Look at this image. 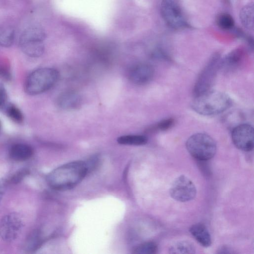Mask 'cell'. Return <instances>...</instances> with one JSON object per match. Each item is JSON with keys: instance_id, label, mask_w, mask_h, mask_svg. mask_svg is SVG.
Segmentation results:
<instances>
[{"instance_id": "cell-1", "label": "cell", "mask_w": 254, "mask_h": 254, "mask_svg": "<svg viewBox=\"0 0 254 254\" xmlns=\"http://www.w3.org/2000/svg\"><path fill=\"white\" fill-rule=\"evenodd\" d=\"M88 172L86 162L72 161L62 165L51 171L47 177V181L49 186L54 190H70L81 182Z\"/></svg>"}, {"instance_id": "cell-2", "label": "cell", "mask_w": 254, "mask_h": 254, "mask_svg": "<svg viewBox=\"0 0 254 254\" xmlns=\"http://www.w3.org/2000/svg\"><path fill=\"white\" fill-rule=\"evenodd\" d=\"M232 104L231 99L226 93L210 90L195 96L191 106L197 114L213 116L224 112L231 107Z\"/></svg>"}, {"instance_id": "cell-3", "label": "cell", "mask_w": 254, "mask_h": 254, "mask_svg": "<svg viewBox=\"0 0 254 254\" xmlns=\"http://www.w3.org/2000/svg\"><path fill=\"white\" fill-rule=\"evenodd\" d=\"M59 78V71L55 68L42 67L36 69L27 76L25 90L30 95L41 94L53 87Z\"/></svg>"}, {"instance_id": "cell-4", "label": "cell", "mask_w": 254, "mask_h": 254, "mask_svg": "<svg viewBox=\"0 0 254 254\" xmlns=\"http://www.w3.org/2000/svg\"><path fill=\"white\" fill-rule=\"evenodd\" d=\"M46 37V32L42 27L37 25L28 27L19 38L20 48L28 57H40L45 51L44 41Z\"/></svg>"}, {"instance_id": "cell-5", "label": "cell", "mask_w": 254, "mask_h": 254, "mask_svg": "<svg viewBox=\"0 0 254 254\" xmlns=\"http://www.w3.org/2000/svg\"><path fill=\"white\" fill-rule=\"evenodd\" d=\"M189 153L195 159L205 161L211 159L217 150L216 143L209 135L197 132L189 137L186 143Z\"/></svg>"}, {"instance_id": "cell-6", "label": "cell", "mask_w": 254, "mask_h": 254, "mask_svg": "<svg viewBox=\"0 0 254 254\" xmlns=\"http://www.w3.org/2000/svg\"><path fill=\"white\" fill-rule=\"evenodd\" d=\"M221 59L219 53H215L210 58L194 85L193 94L194 97L211 90L218 69L220 68Z\"/></svg>"}, {"instance_id": "cell-7", "label": "cell", "mask_w": 254, "mask_h": 254, "mask_svg": "<svg viewBox=\"0 0 254 254\" xmlns=\"http://www.w3.org/2000/svg\"><path fill=\"white\" fill-rule=\"evenodd\" d=\"M160 11L164 21L169 27L179 29L187 26L184 12L177 0H162Z\"/></svg>"}, {"instance_id": "cell-8", "label": "cell", "mask_w": 254, "mask_h": 254, "mask_svg": "<svg viewBox=\"0 0 254 254\" xmlns=\"http://www.w3.org/2000/svg\"><path fill=\"white\" fill-rule=\"evenodd\" d=\"M170 194L177 201L187 202L195 198L196 189L189 178L182 175L173 181L170 189Z\"/></svg>"}, {"instance_id": "cell-9", "label": "cell", "mask_w": 254, "mask_h": 254, "mask_svg": "<svg viewBox=\"0 0 254 254\" xmlns=\"http://www.w3.org/2000/svg\"><path fill=\"white\" fill-rule=\"evenodd\" d=\"M234 144L240 150L250 151L254 144V128L250 124H241L234 127L231 132Z\"/></svg>"}, {"instance_id": "cell-10", "label": "cell", "mask_w": 254, "mask_h": 254, "mask_svg": "<svg viewBox=\"0 0 254 254\" xmlns=\"http://www.w3.org/2000/svg\"><path fill=\"white\" fill-rule=\"evenodd\" d=\"M23 223L19 215L11 213L3 216L0 222V236L6 242H12L20 233Z\"/></svg>"}, {"instance_id": "cell-11", "label": "cell", "mask_w": 254, "mask_h": 254, "mask_svg": "<svg viewBox=\"0 0 254 254\" xmlns=\"http://www.w3.org/2000/svg\"><path fill=\"white\" fill-rule=\"evenodd\" d=\"M154 75V69L150 64L139 63L132 66L128 70L129 80L137 85H144L152 80Z\"/></svg>"}, {"instance_id": "cell-12", "label": "cell", "mask_w": 254, "mask_h": 254, "mask_svg": "<svg viewBox=\"0 0 254 254\" xmlns=\"http://www.w3.org/2000/svg\"><path fill=\"white\" fill-rule=\"evenodd\" d=\"M80 95L74 91H67L61 93L57 98V106L64 110H74L80 108L82 104Z\"/></svg>"}, {"instance_id": "cell-13", "label": "cell", "mask_w": 254, "mask_h": 254, "mask_svg": "<svg viewBox=\"0 0 254 254\" xmlns=\"http://www.w3.org/2000/svg\"><path fill=\"white\" fill-rule=\"evenodd\" d=\"M244 57L243 49L237 48L233 50L221 59L220 68L226 71L235 70L241 65Z\"/></svg>"}, {"instance_id": "cell-14", "label": "cell", "mask_w": 254, "mask_h": 254, "mask_svg": "<svg viewBox=\"0 0 254 254\" xmlns=\"http://www.w3.org/2000/svg\"><path fill=\"white\" fill-rule=\"evenodd\" d=\"M33 153V149L31 146L22 143L13 144L9 151L10 157L17 161H24L30 159Z\"/></svg>"}, {"instance_id": "cell-15", "label": "cell", "mask_w": 254, "mask_h": 254, "mask_svg": "<svg viewBox=\"0 0 254 254\" xmlns=\"http://www.w3.org/2000/svg\"><path fill=\"white\" fill-rule=\"evenodd\" d=\"M190 232L202 246L206 248L211 245L210 234L204 224L202 223L193 224L190 227Z\"/></svg>"}, {"instance_id": "cell-16", "label": "cell", "mask_w": 254, "mask_h": 254, "mask_svg": "<svg viewBox=\"0 0 254 254\" xmlns=\"http://www.w3.org/2000/svg\"><path fill=\"white\" fill-rule=\"evenodd\" d=\"M15 36L14 28L8 24H0V46L4 48L11 47Z\"/></svg>"}, {"instance_id": "cell-17", "label": "cell", "mask_w": 254, "mask_h": 254, "mask_svg": "<svg viewBox=\"0 0 254 254\" xmlns=\"http://www.w3.org/2000/svg\"><path fill=\"white\" fill-rule=\"evenodd\" d=\"M254 4L250 3L243 7L240 12V19L243 26L249 30L254 29Z\"/></svg>"}, {"instance_id": "cell-18", "label": "cell", "mask_w": 254, "mask_h": 254, "mask_svg": "<svg viewBox=\"0 0 254 254\" xmlns=\"http://www.w3.org/2000/svg\"><path fill=\"white\" fill-rule=\"evenodd\" d=\"M170 254H194V246L187 241H179L173 244L169 249Z\"/></svg>"}, {"instance_id": "cell-19", "label": "cell", "mask_w": 254, "mask_h": 254, "mask_svg": "<svg viewBox=\"0 0 254 254\" xmlns=\"http://www.w3.org/2000/svg\"><path fill=\"white\" fill-rule=\"evenodd\" d=\"M42 239L40 232L34 230L28 235L25 243L24 247L28 252H32L37 250L41 245Z\"/></svg>"}, {"instance_id": "cell-20", "label": "cell", "mask_w": 254, "mask_h": 254, "mask_svg": "<svg viewBox=\"0 0 254 254\" xmlns=\"http://www.w3.org/2000/svg\"><path fill=\"white\" fill-rule=\"evenodd\" d=\"M4 112L11 121L17 123L21 124L23 122L24 117L19 108L11 103H5Z\"/></svg>"}, {"instance_id": "cell-21", "label": "cell", "mask_w": 254, "mask_h": 254, "mask_svg": "<svg viewBox=\"0 0 254 254\" xmlns=\"http://www.w3.org/2000/svg\"><path fill=\"white\" fill-rule=\"evenodd\" d=\"M147 138L143 135H126L121 136L117 142L121 144L130 145H142L147 142Z\"/></svg>"}, {"instance_id": "cell-22", "label": "cell", "mask_w": 254, "mask_h": 254, "mask_svg": "<svg viewBox=\"0 0 254 254\" xmlns=\"http://www.w3.org/2000/svg\"><path fill=\"white\" fill-rule=\"evenodd\" d=\"M216 23L221 29L228 30L232 29L235 25L233 17L229 13H219L216 18Z\"/></svg>"}, {"instance_id": "cell-23", "label": "cell", "mask_w": 254, "mask_h": 254, "mask_svg": "<svg viewBox=\"0 0 254 254\" xmlns=\"http://www.w3.org/2000/svg\"><path fill=\"white\" fill-rule=\"evenodd\" d=\"M158 247L153 242H147L136 246L132 253L135 254H154L157 252Z\"/></svg>"}, {"instance_id": "cell-24", "label": "cell", "mask_w": 254, "mask_h": 254, "mask_svg": "<svg viewBox=\"0 0 254 254\" xmlns=\"http://www.w3.org/2000/svg\"><path fill=\"white\" fill-rule=\"evenodd\" d=\"M29 174V170L26 168L21 169L17 171L11 178L10 183L16 184L20 183Z\"/></svg>"}, {"instance_id": "cell-25", "label": "cell", "mask_w": 254, "mask_h": 254, "mask_svg": "<svg viewBox=\"0 0 254 254\" xmlns=\"http://www.w3.org/2000/svg\"><path fill=\"white\" fill-rule=\"evenodd\" d=\"M174 123L175 120L173 118L165 119L159 122L156 126L155 128L162 131L167 130L171 128Z\"/></svg>"}, {"instance_id": "cell-26", "label": "cell", "mask_w": 254, "mask_h": 254, "mask_svg": "<svg viewBox=\"0 0 254 254\" xmlns=\"http://www.w3.org/2000/svg\"><path fill=\"white\" fill-rule=\"evenodd\" d=\"M11 78V72L7 66L0 64V78L5 81H9Z\"/></svg>"}, {"instance_id": "cell-27", "label": "cell", "mask_w": 254, "mask_h": 254, "mask_svg": "<svg viewBox=\"0 0 254 254\" xmlns=\"http://www.w3.org/2000/svg\"><path fill=\"white\" fill-rule=\"evenodd\" d=\"M7 92L4 85L0 83V108L3 107L6 103Z\"/></svg>"}, {"instance_id": "cell-28", "label": "cell", "mask_w": 254, "mask_h": 254, "mask_svg": "<svg viewBox=\"0 0 254 254\" xmlns=\"http://www.w3.org/2000/svg\"><path fill=\"white\" fill-rule=\"evenodd\" d=\"M220 252H218L219 253H223L224 252V253H231L230 249L228 248V247H224L221 248L219 250Z\"/></svg>"}, {"instance_id": "cell-29", "label": "cell", "mask_w": 254, "mask_h": 254, "mask_svg": "<svg viewBox=\"0 0 254 254\" xmlns=\"http://www.w3.org/2000/svg\"><path fill=\"white\" fill-rule=\"evenodd\" d=\"M3 193V189L2 185L0 183V201L2 197Z\"/></svg>"}, {"instance_id": "cell-30", "label": "cell", "mask_w": 254, "mask_h": 254, "mask_svg": "<svg viewBox=\"0 0 254 254\" xmlns=\"http://www.w3.org/2000/svg\"><path fill=\"white\" fill-rule=\"evenodd\" d=\"M0 126H1V125H0Z\"/></svg>"}]
</instances>
